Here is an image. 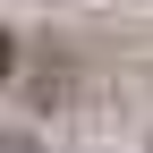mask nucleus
Returning a JSON list of instances; mask_svg holds the SVG:
<instances>
[{
	"mask_svg": "<svg viewBox=\"0 0 153 153\" xmlns=\"http://www.w3.org/2000/svg\"><path fill=\"white\" fill-rule=\"evenodd\" d=\"M9 68H17V43H9V34H0V76H9Z\"/></svg>",
	"mask_w": 153,
	"mask_h": 153,
	"instance_id": "obj_1",
	"label": "nucleus"
}]
</instances>
